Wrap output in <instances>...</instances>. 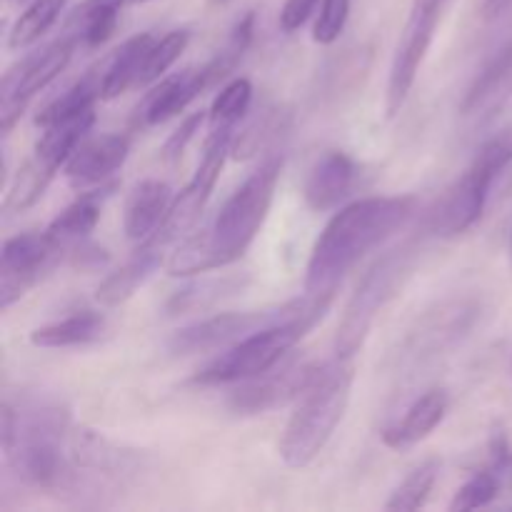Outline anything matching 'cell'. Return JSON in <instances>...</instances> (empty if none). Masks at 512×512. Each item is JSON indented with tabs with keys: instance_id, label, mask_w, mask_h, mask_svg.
Wrapping results in <instances>:
<instances>
[{
	"instance_id": "cell-39",
	"label": "cell",
	"mask_w": 512,
	"mask_h": 512,
	"mask_svg": "<svg viewBox=\"0 0 512 512\" xmlns=\"http://www.w3.org/2000/svg\"><path fill=\"white\" fill-rule=\"evenodd\" d=\"M320 0H285L283 10H280V28L283 33H295V30L303 28L310 20V15L315 13V5Z\"/></svg>"
},
{
	"instance_id": "cell-36",
	"label": "cell",
	"mask_w": 512,
	"mask_h": 512,
	"mask_svg": "<svg viewBox=\"0 0 512 512\" xmlns=\"http://www.w3.org/2000/svg\"><path fill=\"white\" fill-rule=\"evenodd\" d=\"M510 163H512V125L500 130L498 135H493V138L478 150V155L473 158L470 168H475L480 175H485V178L495 183V178H498Z\"/></svg>"
},
{
	"instance_id": "cell-27",
	"label": "cell",
	"mask_w": 512,
	"mask_h": 512,
	"mask_svg": "<svg viewBox=\"0 0 512 512\" xmlns=\"http://www.w3.org/2000/svg\"><path fill=\"white\" fill-rule=\"evenodd\" d=\"M55 178V170L50 165H45L40 158H30L23 168L15 175L13 185L8 188L3 200V213H25L28 208H33L43 193L48 190L50 180Z\"/></svg>"
},
{
	"instance_id": "cell-16",
	"label": "cell",
	"mask_w": 512,
	"mask_h": 512,
	"mask_svg": "<svg viewBox=\"0 0 512 512\" xmlns=\"http://www.w3.org/2000/svg\"><path fill=\"white\" fill-rule=\"evenodd\" d=\"M448 393L440 388L428 390L408 405L403 418L385 428L383 443L393 450H408L428 438L448 415Z\"/></svg>"
},
{
	"instance_id": "cell-20",
	"label": "cell",
	"mask_w": 512,
	"mask_h": 512,
	"mask_svg": "<svg viewBox=\"0 0 512 512\" xmlns=\"http://www.w3.org/2000/svg\"><path fill=\"white\" fill-rule=\"evenodd\" d=\"M153 45H155L153 35L140 33L125 40V43L115 50L108 68H105L103 78H100V95H103V100L118 98V95H123L125 90L138 85L145 58H148Z\"/></svg>"
},
{
	"instance_id": "cell-26",
	"label": "cell",
	"mask_w": 512,
	"mask_h": 512,
	"mask_svg": "<svg viewBox=\"0 0 512 512\" xmlns=\"http://www.w3.org/2000/svg\"><path fill=\"white\" fill-rule=\"evenodd\" d=\"M68 453L78 468L98 473H118L130 463V455L95 430L78 428L68 438Z\"/></svg>"
},
{
	"instance_id": "cell-22",
	"label": "cell",
	"mask_w": 512,
	"mask_h": 512,
	"mask_svg": "<svg viewBox=\"0 0 512 512\" xmlns=\"http://www.w3.org/2000/svg\"><path fill=\"white\" fill-rule=\"evenodd\" d=\"M108 330V320L98 313H85L70 315V318L58 320V323L43 325V328H35L30 333V343L35 348H48V350H60V348H78V345H90L95 340H100Z\"/></svg>"
},
{
	"instance_id": "cell-17",
	"label": "cell",
	"mask_w": 512,
	"mask_h": 512,
	"mask_svg": "<svg viewBox=\"0 0 512 512\" xmlns=\"http://www.w3.org/2000/svg\"><path fill=\"white\" fill-rule=\"evenodd\" d=\"M170 203H173V190L163 180H143L133 188L125 203L123 228L128 240L133 243H145L153 238L168 215Z\"/></svg>"
},
{
	"instance_id": "cell-40",
	"label": "cell",
	"mask_w": 512,
	"mask_h": 512,
	"mask_svg": "<svg viewBox=\"0 0 512 512\" xmlns=\"http://www.w3.org/2000/svg\"><path fill=\"white\" fill-rule=\"evenodd\" d=\"M70 263L78 270H98L108 263V253H105L103 248H98V245L85 243L73 250V260H70Z\"/></svg>"
},
{
	"instance_id": "cell-5",
	"label": "cell",
	"mask_w": 512,
	"mask_h": 512,
	"mask_svg": "<svg viewBox=\"0 0 512 512\" xmlns=\"http://www.w3.org/2000/svg\"><path fill=\"white\" fill-rule=\"evenodd\" d=\"M413 263L415 250L410 245H403V248L385 253L365 273V278L360 280V285L350 295L348 305H345L343 318H340L338 335H335V355L338 358L353 360V355L360 353L378 313L395 298V293L410 278Z\"/></svg>"
},
{
	"instance_id": "cell-35",
	"label": "cell",
	"mask_w": 512,
	"mask_h": 512,
	"mask_svg": "<svg viewBox=\"0 0 512 512\" xmlns=\"http://www.w3.org/2000/svg\"><path fill=\"white\" fill-rule=\"evenodd\" d=\"M500 483H503V475H500L498 470L493 468L480 470V473H475L468 483L460 485L453 503H450V510L465 512V510L485 508V505H490L495 498H498Z\"/></svg>"
},
{
	"instance_id": "cell-43",
	"label": "cell",
	"mask_w": 512,
	"mask_h": 512,
	"mask_svg": "<svg viewBox=\"0 0 512 512\" xmlns=\"http://www.w3.org/2000/svg\"><path fill=\"white\" fill-rule=\"evenodd\" d=\"M508 98H512V75H510V83H508V88H505V95H503V103Z\"/></svg>"
},
{
	"instance_id": "cell-23",
	"label": "cell",
	"mask_w": 512,
	"mask_h": 512,
	"mask_svg": "<svg viewBox=\"0 0 512 512\" xmlns=\"http://www.w3.org/2000/svg\"><path fill=\"white\" fill-rule=\"evenodd\" d=\"M250 283L248 275H223V278H208L200 283H190L188 288L175 290L173 298L165 305L168 315H188V313H205V310L215 308L220 300L233 298L245 285Z\"/></svg>"
},
{
	"instance_id": "cell-29",
	"label": "cell",
	"mask_w": 512,
	"mask_h": 512,
	"mask_svg": "<svg viewBox=\"0 0 512 512\" xmlns=\"http://www.w3.org/2000/svg\"><path fill=\"white\" fill-rule=\"evenodd\" d=\"M65 3L68 0H35L33 5L20 13V18L15 20L13 30L8 35V48L10 50H23L30 48L33 43H38L50 28H53L55 20L63 13Z\"/></svg>"
},
{
	"instance_id": "cell-42",
	"label": "cell",
	"mask_w": 512,
	"mask_h": 512,
	"mask_svg": "<svg viewBox=\"0 0 512 512\" xmlns=\"http://www.w3.org/2000/svg\"><path fill=\"white\" fill-rule=\"evenodd\" d=\"M10 5H13V8H28V5H33L35 0H8Z\"/></svg>"
},
{
	"instance_id": "cell-45",
	"label": "cell",
	"mask_w": 512,
	"mask_h": 512,
	"mask_svg": "<svg viewBox=\"0 0 512 512\" xmlns=\"http://www.w3.org/2000/svg\"><path fill=\"white\" fill-rule=\"evenodd\" d=\"M510 270H512V233H510Z\"/></svg>"
},
{
	"instance_id": "cell-14",
	"label": "cell",
	"mask_w": 512,
	"mask_h": 512,
	"mask_svg": "<svg viewBox=\"0 0 512 512\" xmlns=\"http://www.w3.org/2000/svg\"><path fill=\"white\" fill-rule=\"evenodd\" d=\"M355 180V163L343 153V150H328L315 160L310 168L308 180H305V203L315 213L333 210L348 198Z\"/></svg>"
},
{
	"instance_id": "cell-12",
	"label": "cell",
	"mask_w": 512,
	"mask_h": 512,
	"mask_svg": "<svg viewBox=\"0 0 512 512\" xmlns=\"http://www.w3.org/2000/svg\"><path fill=\"white\" fill-rule=\"evenodd\" d=\"M490 188H493V180L480 175L475 168L465 170L430 210V233L440 238H458L468 233L483 215Z\"/></svg>"
},
{
	"instance_id": "cell-38",
	"label": "cell",
	"mask_w": 512,
	"mask_h": 512,
	"mask_svg": "<svg viewBox=\"0 0 512 512\" xmlns=\"http://www.w3.org/2000/svg\"><path fill=\"white\" fill-rule=\"evenodd\" d=\"M205 120H208V113H205V110H200V113L188 115V118L180 123V128L175 130V133L168 138V143L163 145V158L168 160V163H173V160H178L180 155L185 153V148H188L190 140L200 133V128H203Z\"/></svg>"
},
{
	"instance_id": "cell-15",
	"label": "cell",
	"mask_w": 512,
	"mask_h": 512,
	"mask_svg": "<svg viewBox=\"0 0 512 512\" xmlns=\"http://www.w3.org/2000/svg\"><path fill=\"white\" fill-rule=\"evenodd\" d=\"M210 85L213 83H210L208 73H205V65L195 70H183V73L173 75V78H163L155 85L153 93L145 98L143 108H140V118H143L145 125L165 123V120L183 113Z\"/></svg>"
},
{
	"instance_id": "cell-31",
	"label": "cell",
	"mask_w": 512,
	"mask_h": 512,
	"mask_svg": "<svg viewBox=\"0 0 512 512\" xmlns=\"http://www.w3.org/2000/svg\"><path fill=\"white\" fill-rule=\"evenodd\" d=\"M440 473V460L430 458L425 463H420L418 468L410 470L408 478L398 485V488L390 493L385 510H400V512H413L420 510L428 503L430 493L435 488V480Z\"/></svg>"
},
{
	"instance_id": "cell-1",
	"label": "cell",
	"mask_w": 512,
	"mask_h": 512,
	"mask_svg": "<svg viewBox=\"0 0 512 512\" xmlns=\"http://www.w3.org/2000/svg\"><path fill=\"white\" fill-rule=\"evenodd\" d=\"M413 195H383L350 203L318 235L305 270V295L335 298V290L360 258L398 233L415 215Z\"/></svg>"
},
{
	"instance_id": "cell-44",
	"label": "cell",
	"mask_w": 512,
	"mask_h": 512,
	"mask_svg": "<svg viewBox=\"0 0 512 512\" xmlns=\"http://www.w3.org/2000/svg\"><path fill=\"white\" fill-rule=\"evenodd\" d=\"M230 3V0H208V5H225Z\"/></svg>"
},
{
	"instance_id": "cell-41",
	"label": "cell",
	"mask_w": 512,
	"mask_h": 512,
	"mask_svg": "<svg viewBox=\"0 0 512 512\" xmlns=\"http://www.w3.org/2000/svg\"><path fill=\"white\" fill-rule=\"evenodd\" d=\"M512 8V0H483V18L495 20Z\"/></svg>"
},
{
	"instance_id": "cell-24",
	"label": "cell",
	"mask_w": 512,
	"mask_h": 512,
	"mask_svg": "<svg viewBox=\"0 0 512 512\" xmlns=\"http://www.w3.org/2000/svg\"><path fill=\"white\" fill-rule=\"evenodd\" d=\"M120 8H123V0H85L70 13L65 33L88 48H98L113 35Z\"/></svg>"
},
{
	"instance_id": "cell-25",
	"label": "cell",
	"mask_w": 512,
	"mask_h": 512,
	"mask_svg": "<svg viewBox=\"0 0 512 512\" xmlns=\"http://www.w3.org/2000/svg\"><path fill=\"white\" fill-rule=\"evenodd\" d=\"M93 123L95 113L88 110V113L75 115V118L60 120V123L43 128V135H40V140L35 143V158H40L45 165L58 170L60 165L68 163V158L75 153V148L83 143V138L88 135V130L93 128Z\"/></svg>"
},
{
	"instance_id": "cell-9",
	"label": "cell",
	"mask_w": 512,
	"mask_h": 512,
	"mask_svg": "<svg viewBox=\"0 0 512 512\" xmlns=\"http://www.w3.org/2000/svg\"><path fill=\"white\" fill-rule=\"evenodd\" d=\"M233 135L235 125H218V128L210 130L198 170H195V175L190 178V183L175 195L163 225H160V230L155 233V238L163 240L165 245L175 238H183V235L190 233L193 225L200 220L210 195H213L215 183H218L220 173H223L225 158H228L230 145H233Z\"/></svg>"
},
{
	"instance_id": "cell-46",
	"label": "cell",
	"mask_w": 512,
	"mask_h": 512,
	"mask_svg": "<svg viewBox=\"0 0 512 512\" xmlns=\"http://www.w3.org/2000/svg\"><path fill=\"white\" fill-rule=\"evenodd\" d=\"M135 3H148V0H135Z\"/></svg>"
},
{
	"instance_id": "cell-2",
	"label": "cell",
	"mask_w": 512,
	"mask_h": 512,
	"mask_svg": "<svg viewBox=\"0 0 512 512\" xmlns=\"http://www.w3.org/2000/svg\"><path fill=\"white\" fill-rule=\"evenodd\" d=\"M70 438V415L60 403L50 400H5L0 410V445L5 460L23 483L35 488H68L70 453L65 440Z\"/></svg>"
},
{
	"instance_id": "cell-30",
	"label": "cell",
	"mask_w": 512,
	"mask_h": 512,
	"mask_svg": "<svg viewBox=\"0 0 512 512\" xmlns=\"http://www.w3.org/2000/svg\"><path fill=\"white\" fill-rule=\"evenodd\" d=\"M100 220V193H85L75 203H70L53 223L48 225V233L58 243L68 245L70 240H83L93 233Z\"/></svg>"
},
{
	"instance_id": "cell-28",
	"label": "cell",
	"mask_w": 512,
	"mask_h": 512,
	"mask_svg": "<svg viewBox=\"0 0 512 512\" xmlns=\"http://www.w3.org/2000/svg\"><path fill=\"white\" fill-rule=\"evenodd\" d=\"M98 98H103V95H100V80H95V75L88 73L83 80L70 85L63 95L50 100V103L38 113L35 125H38V128H48V125L60 123V120L88 113V110H93V103Z\"/></svg>"
},
{
	"instance_id": "cell-21",
	"label": "cell",
	"mask_w": 512,
	"mask_h": 512,
	"mask_svg": "<svg viewBox=\"0 0 512 512\" xmlns=\"http://www.w3.org/2000/svg\"><path fill=\"white\" fill-rule=\"evenodd\" d=\"M512 75V43L503 45L493 58L485 63V68L480 70L478 78L473 80L470 90L465 93L463 115H475L480 110H495L498 105H503L505 88L510 83Z\"/></svg>"
},
{
	"instance_id": "cell-8",
	"label": "cell",
	"mask_w": 512,
	"mask_h": 512,
	"mask_svg": "<svg viewBox=\"0 0 512 512\" xmlns=\"http://www.w3.org/2000/svg\"><path fill=\"white\" fill-rule=\"evenodd\" d=\"M448 3L450 0H413L408 23L400 33L393 65H390L388 93H385V113H388V118H395L403 110Z\"/></svg>"
},
{
	"instance_id": "cell-37",
	"label": "cell",
	"mask_w": 512,
	"mask_h": 512,
	"mask_svg": "<svg viewBox=\"0 0 512 512\" xmlns=\"http://www.w3.org/2000/svg\"><path fill=\"white\" fill-rule=\"evenodd\" d=\"M350 15V0H323L318 20L313 28V40L320 45H330L340 38Z\"/></svg>"
},
{
	"instance_id": "cell-32",
	"label": "cell",
	"mask_w": 512,
	"mask_h": 512,
	"mask_svg": "<svg viewBox=\"0 0 512 512\" xmlns=\"http://www.w3.org/2000/svg\"><path fill=\"white\" fill-rule=\"evenodd\" d=\"M253 30H255V15L245 13L243 18L235 23V28L230 30L228 40L223 43V48L213 55V60L205 63V73H208L210 83H218V80L228 78L230 73L235 70V65L243 60L245 50L250 48V40H253Z\"/></svg>"
},
{
	"instance_id": "cell-7",
	"label": "cell",
	"mask_w": 512,
	"mask_h": 512,
	"mask_svg": "<svg viewBox=\"0 0 512 512\" xmlns=\"http://www.w3.org/2000/svg\"><path fill=\"white\" fill-rule=\"evenodd\" d=\"M75 45H78V40L73 35H60L55 43L45 45L38 53L25 55L18 65H13L3 75V85H0V130L5 135L18 123L30 100L40 90L48 88L68 68Z\"/></svg>"
},
{
	"instance_id": "cell-13",
	"label": "cell",
	"mask_w": 512,
	"mask_h": 512,
	"mask_svg": "<svg viewBox=\"0 0 512 512\" xmlns=\"http://www.w3.org/2000/svg\"><path fill=\"white\" fill-rule=\"evenodd\" d=\"M130 140L125 135H98L83 140L65 163V180L70 188L85 190L103 183L128 160Z\"/></svg>"
},
{
	"instance_id": "cell-10",
	"label": "cell",
	"mask_w": 512,
	"mask_h": 512,
	"mask_svg": "<svg viewBox=\"0 0 512 512\" xmlns=\"http://www.w3.org/2000/svg\"><path fill=\"white\" fill-rule=\"evenodd\" d=\"M63 248L65 245L58 243L48 230L5 240L0 255V310H8L10 305L18 303L43 278V273L53 268Z\"/></svg>"
},
{
	"instance_id": "cell-34",
	"label": "cell",
	"mask_w": 512,
	"mask_h": 512,
	"mask_svg": "<svg viewBox=\"0 0 512 512\" xmlns=\"http://www.w3.org/2000/svg\"><path fill=\"white\" fill-rule=\"evenodd\" d=\"M188 40H190L188 30H173V33H168L165 38L155 40V45L150 48L148 58H145L143 73H140L138 85H150V83H155V80L163 78V75L173 68L175 60L185 53V48H188Z\"/></svg>"
},
{
	"instance_id": "cell-6",
	"label": "cell",
	"mask_w": 512,
	"mask_h": 512,
	"mask_svg": "<svg viewBox=\"0 0 512 512\" xmlns=\"http://www.w3.org/2000/svg\"><path fill=\"white\" fill-rule=\"evenodd\" d=\"M318 320L313 318H295L285 320V323L268 325L255 333L245 335L243 340L230 345L220 358L205 365L193 383L198 385H233L253 380L258 375H265L268 370L278 368L280 360L300 343L305 333H308Z\"/></svg>"
},
{
	"instance_id": "cell-3",
	"label": "cell",
	"mask_w": 512,
	"mask_h": 512,
	"mask_svg": "<svg viewBox=\"0 0 512 512\" xmlns=\"http://www.w3.org/2000/svg\"><path fill=\"white\" fill-rule=\"evenodd\" d=\"M353 380L355 368L348 358L323 365L318 380L298 400L280 438V458L288 468H305L323 453L348 410Z\"/></svg>"
},
{
	"instance_id": "cell-19",
	"label": "cell",
	"mask_w": 512,
	"mask_h": 512,
	"mask_svg": "<svg viewBox=\"0 0 512 512\" xmlns=\"http://www.w3.org/2000/svg\"><path fill=\"white\" fill-rule=\"evenodd\" d=\"M475 313L478 310L468 303H458L453 308H443L438 313L428 315L425 323L420 325L413 333L408 343V355L415 360H425L438 355L440 350L448 348V345L458 343V338H463L465 330L473 325Z\"/></svg>"
},
{
	"instance_id": "cell-33",
	"label": "cell",
	"mask_w": 512,
	"mask_h": 512,
	"mask_svg": "<svg viewBox=\"0 0 512 512\" xmlns=\"http://www.w3.org/2000/svg\"><path fill=\"white\" fill-rule=\"evenodd\" d=\"M250 100H253V83L248 78H235L215 95L213 105L208 110L210 128L218 125H238L240 118L248 113Z\"/></svg>"
},
{
	"instance_id": "cell-11",
	"label": "cell",
	"mask_w": 512,
	"mask_h": 512,
	"mask_svg": "<svg viewBox=\"0 0 512 512\" xmlns=\"http://www.w3.org/2000/svg\"><path fill=\"white\" fill-rule=\"evenodd\" d=\"M325 363H290L280 370H268L253 380H245L228 398V408L235 415H263L270 410L298 403L305 390L318 380Z\"/></svg>"
},
{
	"instance_id": "cell-4",
	"label": "cell",
	"mask_w": 512,
	"mask_h": 512,
	"mask_svg": "<svg viewBox=\"0 0 512 512\" xmlns=\"http://www.w3.org/2000/svg\"><path fill=\"white\" fill-rule=\"evenodd\" d=\"M280 173H283V158L275 155V158L265 160L230 195L228 203L220 208L218 218L213 220V225L208 230H200L213 270L238 263L245 250L253 245L255 235L260 233L270 213Z\"/></svg>"
},
{
	"instance_id": "cell-18",
	"label": "cell",
	"mask_w": 512,
	"mask_h": 512,
	"mask_svg": "<svg viewBox=\"0 0 512 512\" xmlns=\"http://www.w3.org/2000/svg\"><path fill=\"white\" fill-rule=\"evenodd\" d=\"M163 248L165 243L160 238H155V235L145 240V243H140V248L135 250L133 258H130L120 270L110 273L108 278L98 285L95 300H98L100 305H105V308H118L125 300L133 298L135 290H138L160 265Z\"/></svg>"
}]
</instances>
